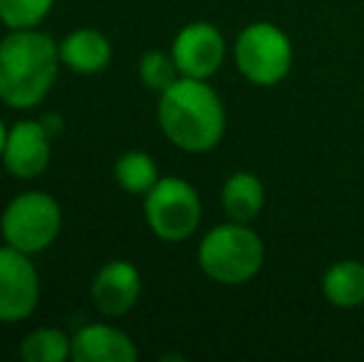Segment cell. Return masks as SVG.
I'll list each match as a JSON object with an SVG mask.
<instances>
[{
    "mask_svg": "<svg viewBox=\"0 0 364 362\" xmlns=\"http://www.w3.org/2000/svg\"><path fill=\"white\" fill-rule=\"evenodd\" d=\"M60 45L40 30H10L0 40V102L30 110L50 95L60 70Z\"/></svg>",
    "mask_w": 364,
    "mask_h": 362,
    "instance_id": "6da1fadb",
    "label": "cell"
},
{
    "mask_svg": "<svg viewBox=\"0 0 364 362\" xmlns=\"http://www.w3.org/2000/svg\"><path fill=\"white\" fill-rule=\"evenodd\" d=\"M156 117L166 139L191 154L211 151L225 132L223 105L203 80L178 78L159 97Z\"/></svg>",
    "mask_w": 364,
    "mask_h": 362,
    "instance_id": "7a4b0ae2",
    "label": "cell"
},
{
    "mask_svg": "<svg viewBox=\"0 0 364 362\" xmlns=\"http://www.w3.org/2000/svg\"><path fill=\"white\" fill-rule=\"evenodd\" d=\"M265 248L255 231L243 223H225L208 233L198 246V263L208 278L238 285L263 268Z\"/></svg>",
    "mask_w": 364,
    "mask_h": 362,
    "instance_id": "3957f363",
    "label": "cell"
},
{
    "mask_svg": "<svg viewBox=\"0 0 364 362\" xmlns=\"http://www.w3.org/2000/svg\"><path fill=\"white\" fill-rule=\"evenodd\" d=\"M63 228L60 203L45 191L18 193L0 216V231L8 246L28 253H43L55 243Z\"/></svg>",
    "mask_w": 364,
    "mask_h": 362,
    "instance_id": "277c9868",
    "label": "cell"
},
{
    "mask_svg": "<svg viewBox=\"0 0 364 362\" xmlns=\"http://www.w3.org/2000/svg\"><path fill=\"white\" fill-rule=\"evenodd\" d=\"M146 223L164 241H186L201 223V201L196 188L178 176H164L144 198Z\"/></svg>",
    "mask_w": 364,
    "mask_h": 362,
    "instance_id": "5b68a950",
    "label": "cell"
},
{
    "mask_svg": "<svg viewBox=\"0 0 364 362\" xmlns=\"http://www.w3.org/2000/svg\"><path fill=\"white\" fill-rule=\"evenodd\" d=\"M238 70L255 85H278L292 65V48L283 30L270 23H255L235 43Z\"/></svg>",
    "mask_w": 364,
    "mask_h": 362,
    "instance_id": "8992f818",
    "label": "cell"
},
{
    "mask_svg": "<svg viewBox=\"0 0 364 362\" xmlns=\"http://www.w3.org/2000/svg\"><path fill=\"white\" fill-rule=\"evenodd\" d=\"M40 300V278L28 253L0 246V323L30 318Z\"/></svg>",
    "mask_w": 364,
    "mask_h": 362,
    "instance_id": "52a82bcc",
    "label": "cell"
},
{
    "mask_svg": "<svg viewBox=\"0 0 364 362\" xmlns=\"http://www.w3.org/2000/svg\"><path fill=\"white\" fill-rule=\"evenodd\" d=\"M171 55L181 78L208 80L223 63V35L211 23H191L176 35Z\"/></svg>",
    "mask_w": 364,
    "mask_h": 362,
    "instance_id": "ba28073f",
    "label": "cell"
},
{
    "mask_svg": "<svg viewBox=\"0 0 364 362\" xmlns=\"http://www.w3.org/2000/svg\"><path fill=\"white\" fill-rule=\"evenodd\" d=\"M53 137L43 127V122L23 119L15 122V127L8 132V144L3 151V166L15 179H35L50 164L53 154Z\"/></svg>",
    "mask_w": 364,
    "mask_h": 362,
    "instance_id": "9c48e42d",
    "label": "cell"
},
{
    "mask_svg": "<svg viewBox=\"0 0 364 362\" xmlns=\"http://www.w3.org/2000/svg\"><path fill=\"white\" fill-rule=\"evenodd\" d=\"M92 303L107 318H119L136 305L141 293V275L134 263L109 261L92 280Z\"/></svg>",
    "mask_w": 364,
    "mask_h": 362,
    "instance_id": "30bf717a",
    "label": "cell"
},
{
    "mask_svg": "<svg viewBox=\"0 0 364 362\" xmlns=\"http://www.w3.org/2000/svg\"><path fill=\"white\" fill-rule=\"evenodd\" d=\"M139 358L132 338L112 325H85L73 338L75 362H134Z\"/></svg>",
    "mask_w": 364,
    "mask_h": 362,
    "instance_id": "8fae6325",
    "label": "cell"
},
{
    "mask_svg": "<svg viewBox=\"0 0 364 362\" xmlns=\"http://www.w3.org/2000/svg\"><path fill=\"white\" fill-rule=\"evenodd\" d=\"M60 60L73 73L97 75L109 68L112 63V45L105 33L95 28H80L70 33L60 43Z\"/></svg>",
    "mask_w": 364,
    "mask_h": 362,
    "instance_id": "7c38bea8",
    "label": "cell"
},
{
    "mask_svg": "<svg viewBox=\"0 0 364 362\" xmlns=\"http://www.w3.org/2000/svg\"><path fill=\"white\" fill-rule=\"evenodd\" d=\"M265 201L263 183L255 174L238 171L223 186V208L233 221L248 223L260 213Z\"/></svg>",
    "mask_w": 364,
    "mask_h": 362,
    "instance_id": "4fadbf2b",
    "label": "cell"
},
{
    "mask_svg": "<svg viewBox=\"0 0 364 362\" xmlns=\"http://www.w3.org/2000/svg\"><path fill=\"white\" fill-rule=\"evenodd\" d=\"M322 290L335 308H360L364 305V263H335L322 278Z\"/></svg>",
    "mask_w": 364,
    "mask_h": 362,
    "instance_id": "5bb4252c",
    "label": "cell"
},
{
    "mask_svg": "<svg viewBox=\"0 0 364 362\" xmlns=\"http://www.w3.org/2000/svg\"><path fill=\"white\" fill-rule=\"evenodd\" d=\"M20 358L25 362H65L73 358V338L58 328H38L23 338Z\"/></svg>",
    "mask_w": 364,
    "mask_h": 362,
    "instance_id": "9a60e30c",
    "label": "cell"
},
{
    "mask_svg": "<svg viewBox=\"0 0 364 362\" xmlns=\"http://www.w3.org/2000/svg\"><path fill=\"white\" fill-rule=\"evenodd\" d=\"M114 179L124 191L129 193H146L159 181L156 161L144 151H127L117 159L114 164Z\"/></svg>",
    "mask_w": 364,
    "mask_h": 362,
    "instance_id": "2e32d148",
    "label": "cell"
},
{
    "mask_svg": "<svg viewBox=\"0 0 364 362\" xmlns=\"http://www.w3.org/2000/svg\"><path fill=\"white\" fill-rule=\"evenodd\" d=\"M55 0H0V23L8 30H30L38 28Z\"/></svg>",
    "mask_w": 364,
    "mask_h": 362,
    "instance_id": "e0dca14e",
    "label": "cell"
},
{
    "mask_svg": "<svg viewBox=\"0 0 364 362\" xmlns=\"http://www.w3.org/2000/svg\"><path fill=\"white\" fill-rule=\"evenodd\" d=\"M139 78L149 90L164 92L181 78V73H178L176 63H173V55H166L161 50H151V53H146L139 60Z\"/></svg>",
    "mask_w": 364,
    "mask_h": 362,
    "instance_id": "ac0fdd59",
    "label": "cell"
},
{
    "mask_svg": "<svg viewBox=\"0 0 364 362\" xmlns=\"http://www.w3.org/2000/svg\"><path fill=\"white\" fill-rule=\"evenodd\" d=\"M43 122V127L48 129V134L53 137V134H58V132H63V119H60L58 115H48L45 119H40Z\"/></svg>",
    "mask_w": 364,
    "mask_h": 362,
    "instance_id": "d6986e66",
    "label": "cell"
},
{
    "mask_svg": "<svg viewBox=\"0 0 364 362\" xmlns=\"http://www.w3.org/2000/svg\"><path fill=\"white\" fill-rule=\"evenodd\" d=\"M8 127L3 124V119H0V156H3V151H5V144H8Z\"/></svg>",
    "mask_w": 364,
    "mask_h": 362,
    "instance_id": "ffe728a7",
    "label": "cell"
}]
</instances>
